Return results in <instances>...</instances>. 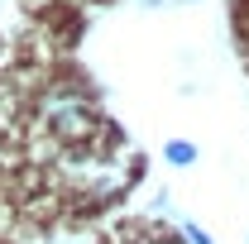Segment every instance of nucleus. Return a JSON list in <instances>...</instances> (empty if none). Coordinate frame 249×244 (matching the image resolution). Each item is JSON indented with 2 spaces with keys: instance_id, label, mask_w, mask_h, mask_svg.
Masks as SVG:
<instances>
[{
  "instance_id": "1",
  "label": "nucleus",
  "mask_w": 249,
  "mask_h": 244,
  "mask_svg": "<svg viewBox=\"0 0 249 244\" xmlns=\"http://www.w3.org/2000/svg\"><path fill=\"white\" fill-rule=\"evenodd\" d=\"M43 115L58 124L67 139H77V134L91 129V115H87V101H82V96H48V101H43Z\"/></svg>"
},
{
  "instance_id": "3",
  "label": "nucleus",
  "mask_w": 249,
  "mask_h": 244,
  "mask_svg": "<svg viewBox=\"0 0 249 244\" xmlns=\"http://www.w3.org/2000/svg\"><path fill=\"white\" fill-rule=\"evenodd\" d=\"M182 230H187V240H192V244H211L206 235H201V230H196V225H182Z\"/></svg>"
},
{
  "instance_id": "2",
  "label": "nucleus",
  "mask_w": 249,
  "mask_h": 244,
  "mask_svg": "<svg viewBox=\"0 0 249 244\" xmlns=\"http://www.w3.org/2000/svg\"><path fill=\"white\" fill-rule=\"evenodd\" d=\"M168 163H178V168H187V163H192V158H196V149H192V144H187V139H173V144H168Z\"/></svg>"
}]
</instances>
